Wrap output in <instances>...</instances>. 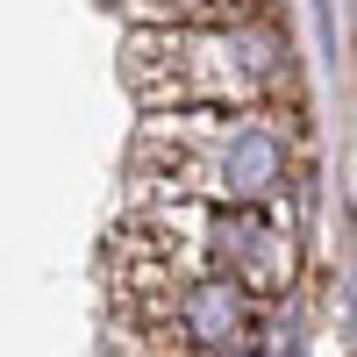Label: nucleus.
Instances as JSON below:
<instances>
[{
	"instance_id": "1",
	"label": "nucleus",
	"mask_w": 357,
	"mask_h": 357,
	"mask_svg": "<svg viewBox=\"0 0 357 357\" xmlns=\"http://www.w3.org/2000/svg\"><path fill=\"white\" fill-rule=\"evenodd\" d=\"M136 178L165 200H279L293 178V136L279 107H151Z\"/></svg>"
},
{
	"instance_id": "2",
	"label": "nucleus",
	"mask_w": 357,
	"mask_h": 357,
	"mask_svg": "<svg viewBox=\"0 0 357 357\" xmlns=\"http://www.w3.org/2000/svg\"><path fill=\"white\" fill-rule=\"evenodd\" d=\"M129 321H165L193 357H215L257 336V301L222 272H178L151 301H129Z\"/></svg>"
}]
</instances>
